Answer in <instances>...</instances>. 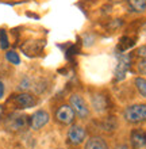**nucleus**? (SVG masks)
<instances>
[{"label": "nucleus", "mask_w": 146, "mask_h": 149, "mask_svg": "<svg viewBox=\"0 0 146 149\" xmlns=\"http://www.w3.org/2000/svg\"><path fill=\"white\" fill-rule=\"evenodd\" d=\"M87 138V130L81 125H72L68 130L66 140L72 146H79L81 145Z\"/></svg>", "instance_id": "20e7f679"}, {"label": "nucleus", "mask_w": 146, "mask_h": 149, "mask_svg": "<svg viewBox=\"0 0 146 149\" xmlns=\"http://www.w3.org/2000/svg\"><path fill=\"white\" fill-rule=\"evenodd\" d=\"M8 45H10V42H8L7 33L4 31V30H1V31H0V47H1L3 50H6L8 47Z\"/></svg>", "instance_id": "f3484780"}, {"label": "nucleus", "mask_w": 146, "mask_h": 149, "mask_svg": "<svg viewBox=\"0 0 146 149\" xmlns=\"http://www.w3.org/2000/svg\"><path fill=\"white\" fill-rule=\"evenodd\" d=\"M137 71L141 74H146V56L137 60Z\"/></svg>", "instance_id": "dca6fc26"}, {"label": "nucleus", "mask_w": 146, "mask_h": 149, "mask_svg": "<svg viewBox=\"0 0 146 149\" xmlns=\"http://www.w3.org/2000/svg\"><path fill=\"white\" fill-rule=\"evenodd\" d=\"M131 65V58L127 53H119L118 54V64L115 67V80L122 81L126 77V73Z\"/></svg>", "instance_id": "39448f33"}, {"label": "nucleus", "mask_w": 146, "mask_h": 149, "mask_svg": "<svg viewBox=\"0 0 146 149\" xmlns=\"http://www.w3.org/2000/svg\"><path fill=\"white\" fill-rule=\"evenodd\" d=\"M69 106L73 109L75 114L81 119H88L91 115V110L88 103L85 102V99L81 96L80 94H73L69 98Z\"/></svg>", "instance_id": "7ed1b4c3"}, {"label": "nucleus", "mask_w": 146, "mask_h": 149, "mask_svg": "<svg viewBox=\"0 0 146 149\" xmlns=\"http://www.w3.org/2000/svg\"><path fill=\"white\" fill-rule=\"evenodd\" d=\"M142 31H143V34H145V36H146V23L143 24V27H142Z\"/></svg>", "instance_id": "aec40b11"}, {"label": "nucleus", "mask_w": 146, "mask_h": 149, "mask_svg": "<svg viewBox=\"0 0 146 149\" xmlns=\"http://www.w3.org/2000/svg\"><path fill=\"white\" fill-rule=\"evenodd\" d=\"M1 115H3V107L0 106V119H1Z\"/></svg>", "instance_id": "412c9836"}, {"label": "nucleus", "mask_w": 146, "mask_h": 149, "mask_svg": "<svg viewBox=\"0 0 146 149\" xmlns=\"http://www.w3.org/2000/svg\"><path fill=\"white\" fill-rule=\"evenodd\" d=\"M131 146L134 149H145L146 148V132L143 130H134L131 133Z\"/></svg>", "instance_id": "9d476101"}, {"label": "nucleus", "mask_w": 146, "mask_h": 149, "mask_svg": "<svg viewBox=\"0 0 146 149\" xmlns=\"http://www.w3.org/2000/svg\"><path fill=\"white\" fill-rule=\"evenodd\" d=\"M134 84L137 87V90H138L139 95L142 98H146V79L142 77V76H138V77L134 79Z\"/></svg>", "instance_id": "ddd939ff"}, {"label": "nucleus", "mask_w": 146, "mask_h": 149, "mask_svg": "<svg viewBox=\"0 0 146 149\" xmlns=\"http://www.w3.org/2000/svg\"><path fill=\"white\" fill-rule=\"evenodd\" d=\"M84 149H110V146H108V142L103 137L92 136L85 141Z\"/></svg>", "instance_id": "9b49d317"}, {"label": "nucleus", "mask_w": 146, "mask_h": 149, "mask_svg": "<svg viewBox=\"0 0 146 149\" xmlns=\"http://www.w3.org/2000/svg\"><path fill=\"white\" fill-rule=\"evenodd\" d=\"M76 114L69 104H61L55 111V119L61 125H72L75 122Z\"/></svg>", "instance_id": "423d86ee"}, {"label": "nucleus", "mask_w": 146, "mask_h": 149, "mask_svg": "<svg viewBox=\"0 0 146 149\" xmlns=\"http://www.w3.org/2000/svg\"><path fill=\"white\" fill-rule=\"evenodd\" d=\"M116 149H129V146H127V145H119Z\"/></svg>", "instance_id": "6ab92c4d"}, {"label": "nucleus", "mask_w": 146, "mask_h": 149, "mask_svg": "<svg viewBox=\"0 0 146 149\" xmlns=\"http://www.w3.org/2000/svg\"><path fill=\"white\" fill-rule=\"evenodd\" d=\"M30 126V118L26 114L12 113L6 119V129L10 132H23Z\"/></svg>", "instance_id": "f03ea898"}, {"label": "nucleus", "mask_w": 146, "mask_h": 149, "mask_svg": "<svg viewBox=\"0 0 146 149\" xmlns=\"http://www.w3.org/2000/svg\"><path fill=\"white\" fill-rule=\"evenodd\" d=\"M14 103L16 104L18 109H31L37 104V99L30 92H20V94L15 95Z\"/></svg>", "instance_id": "6e6552de"}, {"label": "nucleus", "mask_w": 146, "mask_h": 149, "mask_svg": "<svg viewBox=\"0 0 146 149\" xmlns=\"http://www.w3.org/2000/svg\"><path fill=\"white\" fill-rule=\"evenodd\" d=\"M143 1H146V0H143Z\"/></svg>", "instance_id": "5701e85b"}, {"label": "nucleus", "mask_w": 146, "mask_h": 149, "mask_svg": "<svg viewBox=\"0 0 146 149\" xmlns=\"http://www.w3.org/2000/svg\"><path fill=\"white\" fill-rule=\"evenodd\" d=\"M134 45V42H133V39H130L129 37H125V38H122L120 39V42H119V46H118V49L122 53H126V50L129 49V47H131Z\"/></svg>", "instance_id": "4468645a"}, {"label": "nucleus", "mask_w": 146, "mask_h": 149, "mask_svg": "<svg viewBox=\"0 0 146 149\" xmlns=\"http://www.w3.org/2000/svg\"><path fill=\"white\" fill-rule=\"evenodd\" d=\"M130 11L137 12V14H142L146 11V1L143 0H127Z\"/></svg>", "instance_id": "f8f14e48"}, {"label": "nucleus", "mask_w": 146, "mask_h": 149, "mask_svg": "<svg viewBox=\"0 0 146 149\" xmlns=\"http://www.w3.org/2000/svg\"><path fill=\"white\" fill-rule=\"evenodd\" d=\"M111 1H115V3H119V1H125V0H111Z\"/></svg>", "instance_id": "4be33fe9"}, {"label": "nucleus", "mask_w": 146, "mask_h": 149, "mask_svg": "<svg viewBox=\"0 0 146 149\" xmlns=\"http://www.w3.org/2000/svg\"><path fill=\"white\" fill-rule=\"evenodd\" d=\"M49 119V113L45 110H38L30 117V127L33 130H39L42 129L45 125H48Z\"/></svg>", "instance_id": "0eeeda50"}, {"label": "nucleus", "mask_w": 146, "mask_h": 149, "mask_svg": "<svg viewBox=\"0 0 146 149\" xmlns=\"http://www.w3.org/2000/svg\"><path fill=\"white\" fill-rule=\"evenodd\" d=\"M6 58H7L11 64H14V65H19V64H20L19 54H18L16 52H14V50L7 52V53H6Z\"/></svg>", "instance_id": "2eb2a0df"}, {"label": "nucleus", "mask_w": 146, "mask_h": 149, "mask_svg": "<svg viewBox=\"0 0 146 149\" xmlns=\"http://www.w3.org/2000/svg\"><path fill=\"white\" fill-rule=\"evenodd\" d=\"M91 104L96 113H104L108 109V99L106 95L100 94V92H95L91 96Z\"/></svg>", "instance_id": "1a4fd4ad"}, {"label": "nucleus", "mask_w": 146, "mask_h": 149, "mask_svg": "<svg viewBox=\"0 0 146 149\" xmlns=\"http://www.w3.org/2000/svg\"><path fill=\"white\" fill-rule=\"evenodd\" d=\"M4 91H6V88H4V84H3V81H0V99L4 96Z\"/></svg>", "instance_id": "a211bd4d"}, {"label": "nucleus", "mask_w": 146, "mask_h": 149, "mask_svg": "<svg viewBox=\"0 0 146 149\" xmlns=\"http://www.w3.org/2000/svg\"><path fill=\"white\" fill-rule=\"evenodd\" d=\"M123 118L129 123H133V125L145 122L146 121V104L145 103H139V104H131V106L126 107L125 111H123Z\"/></svg>", "instance_id": "f257e3e1"}]
</instances>
